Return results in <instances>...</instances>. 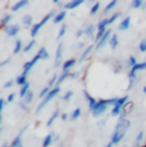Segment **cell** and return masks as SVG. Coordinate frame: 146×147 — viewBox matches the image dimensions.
I'll list each match as a JSON object with an SVG mask.
<instances>
[{
  "label": "cell",
  "instance_id": "33",
  "mask_svg": "<svg viewBox=\"0 0 146 147\" xmlns=\"http://www.w3.org/2000/svg\"><path fill=\"white\" fill-rule=\"evenodd\" d=\"M131 72H140V70H146V61H140V63H137L136 65H135L133 68H131Z\"/></svg>",
  "mask_w": 146,
  "mask_h": 147
},
{
  "label": "cell",
  "instance_id": "17",
  "mask_svg": "<svg viewBox=\"0 0 146 147\" xmlns=\"http://www.w3.org/2000/svg\"><path fill=\"white\" fill-rule=\"evenodd\" d=\"M54 136L55 133L54 132H51V133H47L46 136H45L44 141H43V147H50L54 143Z\"/></svg>",
  "mask_w": 146,
  "mask_h": 147
},
{
  "label": "cell",
  "instance_id": "55",
  "mask_svg": "<svg viewBox=\"0 0 146 147\" xmlns=\"http://www.w3.org/2000/svg\"><path fill=\"white\" fill-rule=\"evenodd\" d=\"M9 63H10V59H5L4 61H1V63H0V67H5L7 64H9Z\"/></svg>",
  "mask_w": 146,
  "mask_h": 147
},
{
  "label": "cell",
  "instance_id": "53",
  "mask_svg": "<svg viewBox=\"0 0 146 147\" xmlns=\"http://www.w3.org/2000/svg\"><path fill=\"white\" fill-rule=\"evenodd\" d=\"M60 119L63 120V121H67V120L69 119V114H68V113H63V114L60 115Z\"/></svg>",
  "mask_w": 146,
  "mask_h": 147
},
{
  "label": "cell",
  "instance_id": "61",
  "mask_svg": "<svg viewBox=\"0 0 146 147\" xmlns=\"http://www.w3.org/2000/svg\"><path fill=\"white\" fill-rule=\"evenodd\" d=\"M142 91H144V94L146 95V86H144V88H142Z\"/></svg>",
  "mask_w": 146,
  "mask_h": 147
},
{
  "label": "cell",
  "instance_id": "16",
  "mask_svg": "<svg viewBox=\"0 0 146 147\" xmlns=\"http://www.w3.org/2000/svg\"><path fill=\"white\" fill-rule=\"evenodd\" d=\"M66 17H67V10L66 9H60L58 12L57 16H55V18L53 19V22H54L55 24H59V23H62V22L66 19Z\"/></svg>",
  "mask_w": 146,
  "mask_h": 147
},
{
  "label": "cell",
  "instance_id": "30",
  "mask_svg": "<svg viewBox=\"0 0 146 147\" xmlns=\"http://www.w3.org/2000/svg\"><path fill=\"white\" fill-rule=\"evenodd\" d=\"M37 55L40 56V59L41 60H47V59L50 58V54H49V51L46 50V47H40V50L37 51Z\"/></svg>",
  "mask_w": 146,
  "mask_h": 147
},
{
  "label": "cell",
  "instance_id": "43",
  "mask_svg": "<svg viewBox=\"0 0 146 147\" xmlns=\"http://www.w3.org/2000/svg\"><path fill=\"white\" fill-rule=\"evenodd\" d=\"M120 16H122V13H119V12H117V13H114V14H112V16L110 17H109V26H110V24H113L114 23V22H116L117 21V19L118 18H119V17Z\"/></svg>",
  "mask_w": 146,
  "mask_h": 147
},
{
  "label": "cell",
  "instance_id": "38",
  "mask_svg": "<svg viewBox=\"0 0 146 147\" xmlns=\"http://www.w3.org/2000/svg\"><path fill=\"white\" fill-rule=\"evenodd\" d=\"M35 45H36V40H33V38H32V40H31V41H28V42H27L26 45H24L23 53H30L31 50L33 49V46H35Z\"/></svg>",
  "mask_w": 146,
  "mask_h": 147
},
{
  "label": "cell",
  "instance_id": "51",
  "mask_svg": "<svg viewBox=\"0 0 146 147\" xmlns=\"http://www.w3.org/2000/svg\"><path fill=\"white\" fill-rule=\"evenodd\" d=\"M80 76H81V72H72L71 73V77H69V78H71V80H77Z\"/></svg>",
  "mask_w": 146,
  "mask_h": 147
},
{
  "label": "cell",
  "instance_id": "19",
  "mask_svg": "<svg viewBox=\"0 0 146 147\" xmlns=\"http://www.w3.org/2000/svg\"><path fill=\"white\" fill-rule=\"evenodd\" d=\"M77 63H78L77 59H68V60H66L63 63V65H62V70H71Z\"/></svg>",
  "mask_w": 146,
  "mask_h": 147
},
{
  "label": "cell",
  "instance_id": "59",
  "mask_svg": "<svg viewBox=\"0 0 146 147\" xmlns=\"http://www.w3.org/2000/svg\"><path fill=\"white\" fill-rule=\"evenodd\" d=\"M113 146H114V145H113V143H112V142H109V143H108V145H106L105 147H113Z\"/></svg>",
  "mask_w": 146,
  "mask_h": 147
},
{
  "label": "cell",
  "instance_id": "23",
  "mask_svg": "<svg viewBox=\"0 0 146 147\" xmlns=\"http://www.w3.org/2000/svg\"><path fill=\"white\" fill-rule=\"evenodd\" d=\"M30 91H31V83L28 82V83H26L24 86H22V87H21V90H19V92H18V96L21 97V100H22V98L26 97V95L28 94Z\"/></svg>",
  "mask_w": 146,
  "mask_h": 147
},
{
  "label": "cell",
  "instance_id": "34",
  "mask_svg": "<svg viewBox=\"0 0 146 147\" xmlns=\"http://www.w3.org/2000/svg\"><path fill=\"white\" fill-rule=\"evenodd\" d=\"M117 4H118V0H113V1L108 3V5H106V7L104 8V14H108V13H110L112 10H113L114 8L117 7Z\"/></svg>",
  "mask_w": 146,
  "mask_h": 147
},
{
  "label": "cell",
  "instance_id": "18",
  "mask_svg": "<svg viewBox=\"0 0 146 147\" xmlns=\"http://www.w3.org/2000/svg\"><path fill=\"white\" fill-rule=\"evenodd\" d=\"M71 70H62V73L59 74V77H58V82H57V86L58 87H60V84L63 83L64 81L67 80V78H69L71 77Z\"/></svg>",
  "mask_w": 146,
  "mask_h": 147
},
{
  "label": "cell",
  "instance_id": "57",
  "mask_svg": "<svg viewBox=\"0 0 146 147\" xmlns=\"http://www.w3.org/2000/svg\"><path fill=\"white\" fill-rule=\"evenodd\" d=\"M59 140H60V137H59V134L55 133V136H54V142H58Z\"/></svg>",
  "mask_w": 146,
  "mask_h": 147
},
{
  "label": "cell",
  "instance_id": "58",
  "mask_svg": "<svg viewBox=\"0 0 146 147\" xmlns=\"http://www.w3.org/2000/svg\"><path fill=\"white\" fill-rule=\"evenodd\" d=\"M141 9H142V10H146V1L144 3V5H142V8H141Z\"/></svg>",
  "mask_w": 146,
  "mask_h": 147
},
{
  "label": "cell",
  "instance_id": "41",
  "mask_svg": "<svg viewBox=\"0 0 146 147\" xmlns=\"http://www.w3.org/2000/svg\"><path fill=\"white\" fill-rule=\"evenodd\" d=\"M33 97H35V94H33V92H32V90H31V91L28 92V94L26 95V97H24V98H22V100H23L24 102L27 104V105H30V104L33 101Z\"/></svg>",
  "mask_w": 146,
  "mask_h": 147
},
{
  "label": "cell",
  "instance_id": "60",
  "mask_svg": "<svg viewBox=\"0 0 146 147\" xmlns=\"http://www.w3.org/2000/svg\"><path fill=\"white\" fill-rule=\"evenodd\" d=\"M1 147H10V146H9V145H8V143H4V145H3Z\"/></svg>",
  "mask_w": 146,
  "mask_h": 147
},
{
  "label": "cell",
  "instance_id": "48",
  "mask_svg": "<svg viewBox=\"0 0 146 147\" xmlns=\"http://www.w3.org/2000/svg\"><path fill=\"white\" fill-rule=\"evenodd\" d=\"M16 96H17V94H14V92H10V94L8 95V97H7V102L8 104L13 102V101H14V98H16Z\"/></svg>",
  "mask_w": 146,
  "mask_h": 147
},
{
  "label": "cell",
  "instance_id": "40",
  "mask_svg": "<svg viewBox=\"0 0 146 147\" xmlns=\"http://www.w3.org/2000/svg\"><path fill=\"white\" fill-rule=\"evenodd\" d=\"M144 137H145L144 131L139 132V134H137V137H136V141H135V146H136V147H139L140 145H141V142H142V141H144Z\"/></svg>",
  "mask_w": 146,
  "mask_h": 147
},
{
  "label": "cell",
  "instance_id": "25",
  "mask_svg": "<svg viewBox=\"0 0 146 147\" xmlns=\"http://www.w3.org/2000/svg\"><path fill=\"white\" fill-rule=\"evenodd\" d=\"M24 49V42L22 40H16V44H14V49H13V54L14 55H17V54H19L21 51H23Z\"/></svg>",
  "mask_w": 146,
  "mask_h": 147
},
{
  "label": "cell",
  "instance_id": "50",
  "mask_svg": "<svg viewBox=\"0 0 146 147\" xmlns=\"http://www.w3.org/2000/svg\"><path fill=\"white\" fill-rule=\"evenodd\" d=\"M7 98H0V113H3V110H4L5 105H7Z\"/></svg>",
  "mask_w": 146,
  "mask_h": 147
},
{
  "label": "cell",
  "instance_id": "29",
  "mask_svg": "<svg viewBox=\"0 0 146 147\" xmlns=\"http://www.w3.org/2000/svg\"><path fill=\"white\" fill-rule=\"evenodd\" d=\"M81 115H82V110H81L80 107H76L72 113H69V120H72V121L77 120Z\"/></svg>",
  "mask_w": 146,
  "mask_h": 147
},
{
  "label": "cell",
  "instance_id": "14",
  "mask_svg": "<svg viewBox=\"0 0 146 147\" xmlns=\"http://www.w3.org/2000/svg\"><path fill=\"white\" fill-rule=\"evenodd\" d=\"M130 27H131V17H124L120 21V23L118 24V31L123 32V31H127Z\"/></svg>",
  "mask_w": 146,
  "mask_h": 147
},
{
  "label": "cell",
  "instance_id": "3",
  "mask_svg": "<svg viewBox=\"0 0 146 147\" xmlns=\"http://www.w3.org/2000/svg\"><path fill=\"white\" fill-rule=\"evenodd\" d=\"M59 92H60V87H58V86H57V87H54V88H53L51 91L49 92V95H47L46 97L44 98V100H41V102L37 105V107H36V114H39V113H40L41 110H43L44 107L46 106L47 104H49L50 101L53 100V98L57 97V96L59 95Z\"/></svg>",
  "mask_w": 146,
  "mask_h": 147
},
{
  "label": "cell",
  "instance_id": "26",
  "mask_svg": "<svg viewBox=\"0 0 146 147\" xmlns=\"http://www.w3.org/2000/svg\"><path fill=\"white\" fill-rule=\"evenodd\" d=\"M128 80H130V83H128V90L132 88V86H135V84L137 83V73L135 72H128Z\"/></svg>",
  "mask_w": 146,
  "mask_h": 147
},
{
  "label": "cell",
  "instance_id": "8",
  "mask_svg": "<svg viewBox=\"0 0 146 147\" xmlns=\"http://www.w3.org/2000/svg\"><path fill=\"white\" fill-rule=\"evenodd\" d=\"M95 49H96V45H94V44L89 45V46L86 47V49H85V50H83V51H82V54H81L80 59H78V63H80V64H82L83 61H85L86 59H87L89 56H90V54H91L92 51H94Z\"/></svg>",
  "mask_w": 146,
  "mask_h": 147
},
{
  "label": "cell",
  "instance_id": "45",
  "mask_svg": "<svg viewBox=\"0 0 146 147\" xmlns=\"http://www.w3.org/2000/svg\"><path fill=\"white\" fill-rule=\"evenodd\" d=\"M66 32H67V24H62L60 30H59V32H58V36H57L58 40H60V38L66 35Z\"/></svg>",
  "mask_w": 146,
  "mask_h": 147
},
{
  "label": "cell",
  "instance_id": "4",
  "mask_svg": "<svg viewBox=\"0 0 146 147\" xmlns=\"http://www.w3.org/2000/svg\"><path fill=\"white\" fill-rule=\"evenodd\" d=\"M40 60H41L40 56H39L37 54H36V55L33 56V58L31 59V60L26 61V63L23 64V72H22V73H24V74L28 76V74H30V72H31V69H32V68L35 67L36 64H37V61H40Z\"/></svg>",
  "mask_w": 146,
  "mask_h": 147
},
{
  "label": "cell",
  "instance_id": "2",
  "mask_svg": "<svg viewBox=\"0 0 146 147\" xmlns=\"http://www.w3.org/2000/svg\"><path fill=\"white\" fill-rule=\"evenodd\" d=\"M130 104V101H128V96H123V97H119V100H118V102L112 107L110 110V117H119L120 113L124 110V107Z\"/></svg>",
  "mask_w": 146,
  "mask_h": 147
},
{
  "label": "cell",
  "instance_id": "7",
  "mask_svg": "<svg viewBox=\"0 0 146 147\" xmlns=\"http://www.w3.org/2000/svg\"><path fill=\"white\" fill-rule=\"evenodd\" d=\"M5 32V35L9 36V37H14V36H17L19 33V31H21V27H19V24H9V26L4 27L3 28Z\"/></svg>",
  "mask_w": 146,
  "mask_h": 147
},
{
  "label": "cell",
  "instance_id": "27",
  "mask_svg": "<svg viewBox=\"0 0 146 147\" xmlns=\"http://www.w3.org/2000/svg\"><path fill=\"white\" fill-rule=\"evenodd\" d=\"M27 77L28 76L27 74H24V73H21V74L17 77V80H16V84H18V86H24L26 83H28V81H27Z\"/></svg>",
  "mask_w": 146,
  "mask_h": 147
},
{
  "label": "cell",
  "instance_id": "9",
  "mask_svg": "<svg viewBox=\"0 0 146 147\" xmlns=\"http://www.w3.org/2000/svg\"><path fill=\"white\" fill-rule=\"evenodd\" d=\"M27 129H28V125H26V127H23V128H22V131L19 132V133L17 134V137L12 141L10 147H18V146L22 145V138H23V136H24V133H26Z\"/></svg>",
  "mask_w": 146,
  "mask_h": 147
},
{
  "label": "cell",
  "instance_id": "35",
  "mask_svg": "<svg viewBox=\"0 0 146 147\" xmlns=\"http://www.w3.org/2000/svg\"><path fill=\"white\" fill-rule=\"evenodd\" d=\"M100 1H96V3H94V5L91 7V9H90V16H96L97 13H99V10H100Z\"/></svg>",
  "mask_w": 146,
  "mask_h": 147
},
{
  "label": "cell",
  "instance_id": "15",
  "mask_svg": "<svg viewBox=\"0 0 146 147\" xmlns=\"http://www.w3.org/2000/svg\"><path fill=\"white\" fill-rule=\"evenodd\" d=\"M95 32H97V26H95L94 23H90V24L86 26L85 36H87V37H95V36H96V33Z\"/></svg>",
  "mask_w": 146,
  "mask_h": 147
},
{
  "label": "cell",
  "instance_id": "36",
  "mask_svg": "<svg viewBox=\"0 0 146 147\" xmlns=\"http://www.w3.org/2000/svg\"><path fill=\"white\" fill-rule=\"evenodd\" d=\"M144 0H132L131 1V8L133 9H141L142 5H144Z\"/></svg>",
  "mask_w": 146,
  "mask_h": 147
},
{
  "label": "cell",
  "instance_id": "5",
  "mask_svg": "<svg viewBox=\"0 0 146 147\" xmlns=\"http://www.w3.org/2000/svg\"><path fill=\"white\" fill-rule=\"evenodd\" d=\"M63 42L58 45L57 47V51H55V63H54V67L58 68L60 65H63Z\"/></svg>",
  "mask_w": 146,
  "mask_h": 147
},
{
  "label": "cell",
  "instance_id": "28",
  "mask_svg": "<svg viewBox=\"0 0 146 147\" xmlns=\"http://www.w3.org/2000/svg\"><path fill=\"white\" fill-rule=\"evenodd\" d=\"M22 24L23 26H26V27H32L33 24V18H32V16L31 14H26V16L22 18Z\"/></svg>",
  "mask_w": 146,
  "mask_h": 147
},
{
  "label": "cell",
  "instance_id": "13",
  "mask_svg": "<svg viewBox=\"0 0 146 147\" xmlns=\"http://www.w3.org/2000/svg\"><path fill=\"white\" fill-rule=\"evenodd\" d=\"M83 3H85L83 0H71V1H68V3H66V4H64L63 9H66V10L76 9V8H78L80 5H82Z\"/></svg>",
  "mask_w": 146,
  "mask_h": 147
},
{
  "label": "cell",
  "instance_id": "54",
  "mask_svg": "<svg viewBox=\"0 0 146 147\" xmlns=\"http://www.w3.org/2000/svg\"><path fill=\"white\" fill-rule=\"evenodd\" d=\"M105 123H106V118H104V119L97 121V127H104L105 125Z\"/></svg>",
  "mask_w": 146,
  "mask_h": 147
},
{
  "label": "cell",
  "instance_id": "6",
  "mask_svg": "<svg viewBox=\"0 0 146 147\" xmlns=\"http://www.w3.org/2000/svg\"><path fill=\"white\" fill-rule=\"evenodd\" d=\"M112 36H113V31L108 28V31L105 32V35H104L103 37H101V40H100V41L96 44V50H101L106 44H109V41H110Z\"/></svg>",
  "mask_w": 146,
  "mask_h": 147
},
{
  "label": "cell",
  "instance_id": "42",
  "mask_svg": "<svg viewBox=\"0 0 146 147\" xmlns=\"http://www.w3.org/2000/svg\"><path fill=\"white\" fill-rule=\"evenodd\" d=\"M137 63H139V61H137L136 56H135V55H131L130 58H128V61H127V67H128V68H130V69H131V68H133V67L136 65Z\"/></svg>",
  "mask_w": 146,
  "mask_h": 147
},
{
  "label": "cell",
  "instance_id": "10",
  "mask_svg": "<svg viewBox=\"0 0 146 147\" xmlns=\"http://www.w3.org/2000/svg\"><path fill=\"white\" fill-rule=\"evenodd\" d=\"M124 137H126V132L124 131H114V133L112 134L110 142L113 143V145H118V143H119Z\"/></svg>",
  "mask_w": 146,
  "mask_h": 147
},
{
  "label": "cell",
  "instance_id": "52",
  "mask_svg": "<svg viewBox=\"0 0 146 147\" xmlns=\"http://www.w3.org/2000/svg\"><path fill=\"white\" fill-rule=\"evenodd\" d=\"M85 35V28H81V30H78L77 32H76V37L77 38H80L81 36H83Z\"/></svg>",
  "mask_w": 146,
  "mask_h": 147
},
{
  "label": "cell",
  "instance_id": "39",
  "mask_svg": "<svg viewBox=\"0 0 146 147\" xmlns=\"http://www.w3.org/2000/svg\"><path fill=\"white\" fill-rule=\"evenodd\" d=\"M58 77H59V74H53V77L50 78V81H49V84L47 86L50 87V88H54V87H57V82H58Z\"/></svg>",
  "mask_w": 146,
  "mask_h": 147
},
{
  "label": "cell",
  "instance_id": "49",
  "mask_svg": "<svg viewBox=\"0 0 146 147\" xmlns=\"http://www.w3.org/2000/svg\"><path fill=\"white\" fill-rule=\"evenodd\" d=\"M19 107H21V110H23V111H28V105H27L23 100L19 101Z\"/></svg>",
  "mask_w": 146,
  "mask_h": 147
},
{
  "label": "cell",
  "instance_id": "22",
  "mask_svg": "<svg viewBox=\"0 0 146 147\" xmlns=\"http://www.w3.org/2000/svg\"><path fill=\"white\" fill-rule=\"evenodd\" d=\"M109 26V19L108 18H104L101 21L97 23V32H106L108 31V27Z\"/></svg>",
  "mask_w": 146,
  "mask_h": 147
},
{
  "label": "cell",
  "instance_id": "12",
  "mask_svg": "<svg viewBox=\"0 0 146 147\" xmlns=\"http://www.w3.org/2000/svg\"><path fill=\"white\" fill-rule=\"evenodd\" d=\"M28 4H30L28 0H19V1H17L16 4H13V5H12L10 10H12L13 13H17V12H19L21 9H23L24 7H27Z\"/></svg>",
  "mask_w": 146,
  "mask_h": 147
},
{
  "label": "cell",
  "instance_id": "20",
  "mask_svg": "<svg viewBox=\"0 0 146 147\" xmlns=\"http://www.w3.org/2000/svg\"><path fill=\"white\" fill-rule=\"evenodd\" d=\"M43 27H44V26L40 23V22H37V23H35L32 27H31L30 33H31V37H32L33 40H35V37L39 35V32H40V31H41V28H43Z\"/></svg>",
  "mask_w": 146,
  "mask_h": 147
},
{
  "label": "cell",
  "instance_id": "47",
  "mask_svg": "<svg viewBox=\"0 0 146 147\" xmlns=\"http://www.w3.org/2000/svg\"><path fill=\"white\" fill-rule=\"evenodd\" d=\"M14 84H16V81L14 80H9V81H7L4 83V88H12Z\"/></svg>",
  "mask_w": 146,
  "mask_h": 147
},
{
  "label": "cell",
  "instance_id": "46",
  "mask_svg": "<svg viewBox=\"0 0 146 147\" xmlns=\"http://www.w3.org/2000/svg\"><path fill=\"white\" fill-rule=\"evenodd\" d=\"M139 50L141 53H146V38L141 40V42H140V45H139Z\"/></svg>",
  "mask_w": 146,
  "mask_h": 147
},
{
  "label": "cell",
  "instance_id": "37",
  "mask_svg": "<svg viewBox=\"0 0 146 147\" xmlns=\"http://www.w3.org/2000/svg\"><path fill=\"white\" fill-rule=\"evenodd\" d=\"M51 90H53V88H50L49 86H45L44 88H43V90H41V91H40V94H39V97H40L41 100H44V98L46 97L47 95H49V92L51 91Z\"/></svg>",
  "mask_w": 146,
  "mask_h": 147
},
{
  "label": "cell",
  "instance_id": "63",
  "mask_svg": "<svg viewBox=\"0 0 146 147\" xmlns=\"http://www.w3.org/2000/svg\"><path fill=\"white\" fill-rule=\"evenodd\" d=\"M59 147H64V146H63V145H60V146H59Z\"/></svg>",
  "mask_w": 146,
  "mask_h": 147
},
{
  "label": "cell",
  "instance_id": "24",
  "mask_svg": "<svg viewBox=\"0 0 146 147\" xmlns=\"http://www.w3.org/2000/svg\"><path fill=\"white\" fill-rule=\"evenodd\" d=\"M131 127L130 120H124V121H118L117 125H116V131H127L128 128Z\"/></svg>",
  "mask_w": 146,
  "mask_h": 147
},
{
  "label": "cell",
  "instance_id": "11",
  "mask_svg": "<svg viewBox=\"0 0 146 147\" xmlns=\"http://www.w3.org/2000/svg\"><path fill=\"white\" fill-rule=\"evenodd\" d=\"M83 96H85L86 101H87V104H89V109H90V111H91V110L96 106V104H97V101H99V100H96L94 96H91L87 91H86V90L83 91Z\"/></svg>",
  "mask_w": 146,
  "mask_h": 147
},
{
  "label": "cell",
  "instance_id": "32",
  "mask_svg": "<svg viewBox=\"0 0 146 147\" xmlns=\"http://www.w3.org/2000/svg\"><path fill=\"white\" fill-rule=\"evenodd\" d=\"M109 45H110V47L113 50H116L118 47V45H119V38H118V35L117 33H113V36H112L110 41H109Z\"/></svg>",
  "mask_w": 146,
  "mask_h": 147
},
{
  "label": "cell",
  "instance_id": "31",
  "mask_svg": "<svg viewBox=\"0 0 146 147\" xmlns=\"http://www.w3.org/2000/svg\"><path fill=\"white\" fill-rule=\"evenodd\" d=\"M12 19H13V14H5V16L1 18V22H0V23H1V27L4 28L7 26H9V24H12L10 23Z\"/></svg>",
  "mask_w": 146,
  "mask_h": 147
},
{
  "label": "cell",
  "instance_id": "62",
  "mask_svg": "<svg viewBox=\"0 0 146 147\" xmlns=\"http://www.w3.org/2000/svg\"><path fill=\"white\" fill-rule=\"evenodd\" d=\"M18 147H23V145H21V146H18Z\"/></svg>",
  "mask_w": 146,
  "mask_h": 147
},
{
  "label": "cell",
  "instance_id": "1",
  "mask_svg": "<svg viewBox=\"0 0 146 147\" xmlns=\"http://www.w3.org/2000/svg\"><path fill=\"white\" fill-rule=\"evenodd\" d=\"M109 106H110V105H109V100H105V98H100V100L97 101L96 106H95L94 109L91 110L92 117H95V118L101 117V115H104V114L106 113V110H108Z\"/></svg>",
  "mask_w": 146,
  "mask_h": 147
},
{
  "label": "cell",
  "instance_id": "44",
  "mask_svg": "<svg viewBox=\"0 0 146 147\" xmlns=\"http://www.w3.org/2000/svg\"><path fill=\"white\" fill-rule=\"evenodd\" d=\"M73 96H74V92L73 91H67L66 94L62 96V100L63 101H69V100H72Z\"/></svg>",
  "mask_w": 146,
  "mask_h": 147
},
{
  "label": "cell",
  "instance_id": "21",
  "mask_svg": "<svg viewBox=\"0 0 146 147\" xmlns=\"http://www.w3.org/2000/svg\"><path fill=\"white\" fill-rule=\"evenodd\" d=\"M58 118H60V113H59V110L57 109L55 111H53L51 115L49 117V119H47V121H46V127H51L53 124H54V121L57 120Z\"/></svg>",
  "mask_w": 146,
  "mask_h": 147
},
{
  "label": "cell",
  "instance_id": "56",
  "mask_svg": "<svg viewBox=\"0 0 146 147\" xmlns=\"http://www.w3.org/2000/svg\"><path fill=\"white\" fill-rule=\"evenodd\" d=\"M83 46H85V44H83V42H78V44H77V47H78V49H82Z\"/></svg>",
  "mask_w": 146,
  "mask_h": 147
}]
</instances>
